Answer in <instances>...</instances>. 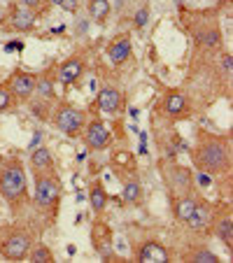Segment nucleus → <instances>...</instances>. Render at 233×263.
<instances>
[{"instance_id": "0eeeda50", "label": "nucleus", "mask_w": 233, "mask_h": 263, "mask_svg": "<svg viewBox=\"0 0 233 263\" xmlns=\"http://www.w3.org/2000/svg\"><path fill=\"white\" fill-rule=\"evenodd\" d=\"M82 138H84L86 149L91 152H103L112 144V130L107 128L103 119H91L89 124H84V130H82Z\"/></svg>"}, {"instance_id": "7c9ffc66", "label": "nucleus", "mask_w": 233, "mask_h": 263, "mask_svg": "<svg viewBox=\"0 0 233 263\" xmlns=\"http://www.w3.org/2000/svg\"><path fill=\"white\" fill-rule=\"evenodd\" d=\"M222 72H224V77H226V80L231 77V54H228V51L222 56Z\"/></svg>"}, {"instance_id": "a878e982", "label": "nucleus", "mask_w": 233, "mask_h": 263, "mask_svg": "<svg viewBox=\"0 0 233 263\" xmlns=\"http://www.w3.org/2000/svg\"><path fill=\"white\" fill-rule=\"evenodd\" d=\"M184 258H187V261H199V263H217V261H219L217 254L210 252V249H205V247L191 249V252H189Z\"/></svg>"}, {"instance_id": "f03ea898", "label": "nucleus", "mask_w": 233, "mask_h": 263, "mask_svg": "<svg viewBox=\"0 0 233 263\" xmlns=\"http://www.w3.org/2000/svg\"><path fill=\"white\" fill-rule=\"evenodd\" d=\"M35 179V205L42 210L45 214H56L61 200V179L54 170H47V173H33Z\"/></svg>"}, {"instance_id": "bb28decb", "label": "nucleus", "mask_w": 233, "mask_h": 263, "mask_svg": "<svg viewBox=\"0 0 233 263\" xmlns=\"http://www.w3.org/2000/svg\"><path fill=\"white\" fill-rule=\"evenodd\" d=\"M14 105V93L10 91L7 84H0V112H5Z\"/></svg>"}, {"instance_id": "412c9836", "label": "nucleus", "mask_w": 233, "mask_h": 263, "mask_svg": "<svg viewBox=\"0 0 233 263\" xmlns=\"http://www.w3.org/2000/svg\"><path fill=\"white\" fill-rule=\"evenodd\" d=\"M54 89H56V74L54 72L38 74V80H35V96H40L42 100H49L56 96Z\"/></svg>"}, {"instance_id": "c756f323", "label": "nucleus", "mask_w": 233, "mask_h": 263, "mask_svg": "<svg viewBox=\"0 0 233 263\" xmlns=\"http://www.w3.org/2000/svg\"><path fill=\"white\" fill-rule=\"evenodd\" d=\"M16 3H19V7H26V10H33V12H38L45 5V0H16Z\"/></svg>"}, {"instance_id": "f704fd0d", "label": "nucleus", "mask_w": 233, "mask_h": 263, "mask_svg": "<svg viewBox=\"0 0 233 263\" xmlns=\"http://www.w3.org/2000/svg\"><path fill=\"white\" fill-rule=\"evenodd\" d=\"M3 14H5V10H3V7H0V21H3Z\"/></svg>"}, {"instance_id": "2f4dec72", "label": "nucleus", "mask_w": 233, "mask_h": 263, "mask_svg": "<svg viewBox=\"0 0 233 263\" xmlns=\"http://www.w3.org/2000/svg\"><path fill=\"white\" fill-rule=\"evenodd\" d=\"M59 7H61V10H65V12H70V14H75V12H77V7H80V3H77V0H63Z\"/></svg>"}, {"instance_id": "f257e3e1", "label": "nucleus", "mask_w": 233, "mask_h": 263, "mask_svg": "<svg viewBox=\"0 0 233 263\" xmlns=\"http://www.w3.org/2000/svg\"><path fill=\"white\" fill-rule=\"evenodd\" d=\"M189 152H191L193 163L199 165V170L205 175H226L231 170L228 138L199 130L196 133V147L189 149Z\"/></svg>"}, {"instance_id": "f8f14e48", "label": "nucleus", "mask_w": 233, "mask_h": 263, "mask_svg": "<svg viewBox=\"0 0 233 263\" xmlns=\"http://www.w3.org/2000/svg\"><path fill=\"white\" fill-rule=\"evenodd\" d=\"M164 112L168 119H187L189 117V100L182 91H168L164 98Z\"/></svg>"}, {"instance_id": "7ed1b4c3", "label": "nucleus", "mask_w": 233, "mask_h": 263, "mask_svg": "<svg viewBox=\"0 0 233 263\" xmlns=\"http://www.w3.org/2000/svg\"><path fill=\"white\" fill-rule=\"evenodd\" d=\"M0 196L12 205L26 198V173L16 159L0 163Z\"/></svg>"}, {"instance_id": "c85d7f7f", "label": "nucleus", "mask_w": 233, "mask_h": 263, "mask_svg": "<svg viewBox=\"0 0 233 263\" xmlns=\"http://www.w3.org/2000/svg\"><path fill=\"white\" fill-rule=\"evenodd\" d=\"M133 24H135V28H145V26L149 24V7L145 5V7H140L138 12H135V16H133Z\"/></svg>"}, {"instance_id": "9d476101", "label": "nucleus", "mask_w": 233, "mask_h": 263, "mask_svg": "<svg viewBox=\"0 0 233 263\" xmlns=\"http://www.w3.org/2000/svg\"><path fill=\"white\" fill-rule=\"evenodd\" d=\"M212 231L219 238V242H224V247L231 252V247H233V219H231V208H228V205L222 208V217H219V212H214Z\"/></svg>"}, {"instance_id": "b1692460", "label": "nucleus", "mask_w": 233, "mask_h": 263, "mask_svg": "<svg viewBox=\"0 0 233 263\" xmlns=\"http://www.w3.org/2000/svg\"><path fill=\"white\" fill-rule=\"evenodd\" d=\"M121 198L126 200L129 205H135L140 203V198H142V186H140L138 179H126L124 182V189H121Z\"/></svg>"}, {"instance_id": "4be33fe9", "label": "nucleus", "mask_w": 233, "mask_h": 263, "mask_svg": "<svg viewBox=\"0 0 233 263\" xmlns=\"http://www.w3.org/2000/svg\"><path fill=\"white\" fill-rule=\"evenodd\" d=\"M107 200H110V196H107V191H105L103 184H100V182L91 184L89 205H91V210H94L96 214H103L105 212V208H107Z\"/></svg>"}, {"instance_id": "ddd939ff", "label": "nucleus", "mask_w": 233, "mask_h": 263, "mask_svg": "<svg viewBox=\"0 0 233 263\" xmlns=\"http://www.w3.org/2000/svg\"><path fill=\"white\" fill-rule=\"evenodd\" d=\"M82 74H84V61H82L80 56H70L68 61H63V63L59 65L56 80H59L61 84H75Z\"/></svg>"}, {"instance_id": "9b49d317", "label": "nucleus", "mask_w": 233, "mask_h": 263, "mask_svg": "<svg viewBox=\"0 0 233 263\" xmlns=\"http://www.w3.org/2000/svg\"><path fill=\"white\" fill-rule=\"evenodd\" d=\"M91 242L100 258H112V231L105 221H96L91 226Z\"/></svg>"}, {"instance_id": "72a5a7b5", "label": "nucleus", "mask_w": 233, "mask_h": 263, "mask_svg": "<svg viewBox=\"0 0 233 263\" xmlns=\"http://www.w3.org/2000/svg\"><path fill=\"white\" fill-rule=\"evenodd\" d=\"M49 3H51V5H56V7H59L61 3H63V0H49Z\"/></svg>"}, {"instance_id": "6e6552de", "label": "nucleus", "mask_w": 233, "mask_h": 263, "mask_svg": "<svg viewBox=\"0 0 233 263\" xmlns=\"http://www.w3.org/2000/svg\"><path fill=\"white\" fill-rule=\"evenodd\" d=\"M35 80H38V74L16 70L10 80H7V86H10V91L14 93V98L28 100L30 96H35Z\"/></svg>"}, {"instance_id": "1a4fd4ad", "label": "nucleus", "mask_w": 233, "mask_h": 263, "mask_svg": "<svg viewBox=\"0 0 233 263\" xmlns=\"http://www.w3.org/2000/svg\"><path fill=\"white\" fill-rule=\"evenodd\" d=\"M212 219H214V208L208 203V200L201 198L184 223H189V229L196 231V233H203V231H208L210 226H212Z\"/></svg>"}, {"instance_id": "5701e85b", "label": "nucleus", "mask_w": 233, "mask_h": 263, "mask_svg": "<svg viewBox=\"0 0 233 263\" xmlns=\"http://www.w3.org/2000/svg\"><path fill=\"white\" fill-rule=\"evenodd\" d=\"M86 5H89L91 19L98 21V24H103V21L110 16V12H112V5H110V0H89Z\"/></svg>"}, {"instance_id": "2eb2a0df", "label": "nucleus", "mask_w": 233, "mask_h": 263, "mask_svg": "<svg viewBox=\"0 0 233 263\" xmlns=\"http://www.w3.org/2000/svg\"><path fill=\"white\" fill-rule=\"evenodd\" d=\"M131 56V35H117L107 47V59L112 61V65H124Z\"/></svg>"}, {"instance_id": "6ab92c4d", "label": "nucleus", "mask_w": 233, "mask_h": 263, "mask_svg": "<svg viewBox=\"0 0 233 263\" xmlns=\"http://www.w3.org/2000/svg\"><path fill=\"white\" fill-rule=\"evenodd\" d=\"M199 196L193 194H184V196H177V198H173V212H175V219L177 221H187L189 214L193 212V208H196V203H199Z\"/></svg>"}, {"instance_id": "dca6fc26", "label": "nucleus", "mask_w": 233, "mask_h": 263, "mask_svg": "<svg viewBox=\"0 0 233 263\" xmlns=\"http://www.w3.org/2000/svg\"><path fill=\"white\" fill-rule=\"evenodd\" d=\"M170 258L168 249L164 247V245L154 242V240H149V242H145L142 247L135 252V261H147V263H166Z\"/></svg>"}, {"instance_id": "f3484780", "label": "nucleus", "mask_w": 233, "mask_h": 263, "mask_svg": "<svg viewBox=\"0 0 233 263\" xmlns=\"http://www.w3.org/2000/svg\"><path fill=\"white\" fill-rule=\"evenodd\" d=\"M96 105H98L100 112L105 115H114L121 105V93L119 89H114V86H103L98 91V98H96Z\"/></svg>"}, {"instance_id": "4468645a", "label": "nucleus", "mask_w": 233, "mask_h": 263, "mask_svg": "<svg viewBox=\"0 0 233 263\" xmlns=\"http://www.w3.org/2000/svg\"><path fill=\"white\" fill-rule=\"evenodd\" d=\"M38 24V14L33 10H26V7H12L10 12V28L16 33H28L35 28Z\"/></svg>"}, {"instance_id": "cd10ccee", "label": "nucleus", "mask_w": 233, "mask_h": 263, "mask_svg": "<svg viewBox=\"0 0 233 263\" xmlns=\"http://www.w3.org/2000/svg\"><path fill=\"white\" fill-rule=\"evenodd\" d=\"M112 165H114V168H119V165H124V168H126V165H129L131 170L135 168V165H133V156H131L129 152H114V156H112Z\"/></svg>"}, {"instance_id": "20e7f679", "label": "nucleus", "mask_w": 233, "mask_h": 263, "mask_svg": "<svg viewBox=\"0 0 233 263\" xmlns=\"http://www.w3.org/2000/svg\"><path fill=\"white\" fill-rule=\"evenodd\" d=\"M161 177H164L166 186H168V194L173 196V198L196 191L191 170L180 163H173V161H170V163H161Z\"/></svg>"}, {"instance_id": "a211bd4d", "label": "nucleus", "mask_w": 233, "mask_h": 263, "mask_svg": "<svg viewBox=\"0 0 233 263\" xmlns=\"http://www.w3.org/2000/svg\"><path fill=\"white\" fill-rule=\"evenodd\" d=\"M196 42L203 49H219L222 47V28L219 26H203L196 30Z\"/></svg>"}, {"instance_id": "393cba45", "label": "nucleus", "mask_w": 233, "mask_h": 263, "mask_svg": "<svg viewBox=\"0 0 233 263\" xmlns=\"http://www.w3.org/2000/svg\"><path fill=\"white\" fill-rule=\"evenodd\" d=\"M28 258L35 263H49V261H54V252H51L47 245L40 242V245H35V247H30Z\"/></svg>"}, {"instance_id": "473e14b6", "label": "nucleus", "mask_w": 233, "mask_h": 263, "mask_svg": "<svg viewBox=\"0 0 233 263\" xmlns=\"http://www.w3.org/2000/svg\"><path fill=\"white\" fill-rule=\"evenodd\" d=\"M24 49V42H7L5 45V51H21Z\"/></svg>"}, {"instance_id": "39448f33", "label": "nucleus", "mask_w": 233, "mask_h": 263, "mask_svg": "<svg viewBox=\"0 0 233 263\" xmlns=\"http://www.w3.org/2000/svg\"><path fill=\"white\" fill-rule=\"evenodd\" d=\"M54 124L63 135H68V138H77V135H82V130H84L86 115L82 112V109L73 107L70 103H61L54 112Z\"/></svg>"}, {"instance_id": "423d86ee", "label": "nucleus", "mask_w": 233, "mask_h": 263, "mask_svg": "<svg viewBox=\"0 0 233 263\" xmlns=\"http://www.w3.org/2000/svg\"><path fill=\"white\" fill-rule=\"evenodd\" d=\"M30 247H33V238L26 231H12L3 242H0V254L7 258V261H21V258L28 256Z\"/></svg>"}, {"instance_id": "aec40b11", "label": "nucleus", "mask_w": 233, "mask_h": 263, "mask_svg": "<svg viewBox=\"0 0 233 263\" xmlns=\"http://www.w3.org/2000/svg\"><path fill=\"white\" fill-rule=\"evenodd\" d=\"M30 168H33V173L54 170V156H51L49 147H35V152L30 154Z\"/></svg>"}]
</instances>
